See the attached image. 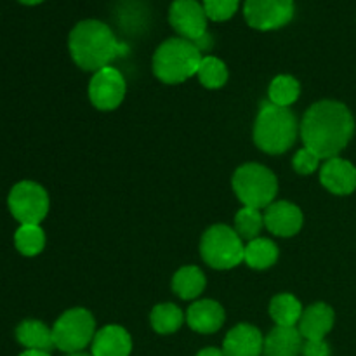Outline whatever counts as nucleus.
I'll return each mask as SVG.
<instances>
[{
	"label": "nucleus",
	"instance_id": "2f4dec72",
	"mask_svg": "<svg viewBox=\"0 0 356 356\" xmlns=\"http://www.w3.org/2000/svg\"><path fill=\"white\" fill-rule=\"evenodd\" d=\"M19 356H51L47 351H37V350H26L24 353H21Z\"/></svg>",
	"mask_w": 356,
	"mask_h": 356
},
{
	"label": "nucleus",
	"instance_id": "a878e982",
	"mask_svg": "<svg viewBox=\"0 0 356 356\" xmlns=\"http://www.w3.org/2000/svg\"><path fill=\"white\" fill-rule=\"evenodd\" d=\"M197 75L204 87H207V89H219L228 80V68L216 56H204L200 66H198Z\"/></svg>",
	"mask_w": 356,
	"mask_h": 356
},
{
	"label": "nucleus",
	"instance_id": "39448f33",
	"mask_svg": "<svg viewBox=\"0 0 356 356\" xmlns=\"http://www.w3.org/2000/svg\"><path fill=\"white\" fill-rule=\"evenodd\" d=\"M233 190L245 207L266 209L278 193L277 176L261 163H243L233 174Z\"/></svg>",
	"mask_w": 356,
	"mask_h": 356
},
{
	"label": "nucleus",
	"instance_id": "7ed1b4c3",
	"mask_svg": "<svg viewBox=\"0 0 356 356\" xmlns=\"http://www.w3.org/2000/svg\"><path fill=\"white\" fill-rule=\"evenodd\" d=\"M299 124L296 115L289 108L264 101L261 103L256 124H254V141L257 148L270 155H282L296 143Z\"/></svg>",
	"mask_w": 356,
	"mask_h": 356
},
{
	"label": "nucleus",
	"instance_id": "473e14b6",
	"mask_svg": "<svg viewBox=\"0 0 356 356\" xmlns=\"http://www.w3.org/2000/svg\"><path fill=\"white\" fill-rule=\"evenodd\" d=\"M21 3H24V6H37V3L44 2V0H19Z\"/></svg>",
	"mask_w": 356,
	"mask_h": 356
},
{
	"label": "nucleus",
	"instance_id": "ddd939ff",
	"mask_svg": "<svg viewBox=\"0 0 356 356\" xmlns=\"http://www.w3.org/2000/svg\"><path fill=\"white\" fill-rule=\"evenodd\" d=\"M320 183L334 195H350L356 190V167L348 160L334 156L322 165Z\"/></svg>",
	"mask_w": 356,
	"mask_h": 356
},
{
	"label": "nucleus",
	"instance_id": "c85d7f7f",
	"mask_svg": "<svg viewBox=\"0 0 356 356\" xmlns=\"http://www.w3.org/2000/svg\"><path fill=\"white\" fill-rule=\"evenodd\" d=\"M318 163H320V156L308 148L299 149V152L294 155V159H292L294 170L298 174H302V176H308V174L315 172V170L318 169Z\"/></svg>",
	"mask_w": 356,
	"mask_h": 356
},
{
	"label": "nucleus",
	"instance_id": "a211bd4d",
	"mask_svg": "<svg viewBox=\"0 0 356 356\" xmlns=\"http://www.w3.org/2000/svg\"><path fill=\"white\" fill-rule=\"evenodd\" d=\"M302 336L298 327H275L264 339V356H299L302 353Z\"/></svg>",
	"mask_w": 356,
	"mask_h": 356
},
{
	"label": "nucleus",
	"instance_id": "423d86ee",
	"mask_svg": "<svg viewBox=\"0 0 356 356\" xmlns=\"http://www.w3.org/2000/svg\"><path fill=\"white\" fill-rule=\"evenodd\" d=\"M200 254L214 270H232L243 261L245 245L235 229L226 225H214L202 236Z\"/></svg>",
	"mask_w": 356,
	"mask_h": 356
},
{
	"label": "nucleus",
	"instance_id": "7c9ffc66",
	"mask_svg": "<svg viewBox=\"0 0 356 356\" xmlns=\"http://www.w3.org/2000/svg\"><path fill=\"white\" fill-rule=\"evenodd\" d=\"M197 356H225V353H222V350H218V348H205Z\"/></svg>",
	"mask_w": 356,
	"mask_h": 356
},
{
	"label": "nucleus",
	"instance_id": "0eeeda50",
	"mask_svg": "<svg viewBox=\"0 0 356 356\" xmlns=\"http://www.w3.org/2000/svg\"><path fill=\"white\" fill-rule=\"evenodd\" d=\"M96 336V320L90 312L73 308L63 313L52 327L54 346L65 353H82Z\"/></svg>",
	"mask_w": 356,
	"mask_h": 356
},
{
	"label": "nucleus",
	"instance_id": "dca6fc26",
	"mask_svg": "<svg viewBox=\"0 0 356 356\" xmlns=\"http://www.w3.org/2000/svg\"><path fill=\"white\" fill-rule=\"evenodd\" d=\"M186 322L195 332L214 334L225 323V309L219 302L212 301V299L197 301L188 308Z\"/></svg>",
	"mask_w": 356,
	"mask_h": 356
},
{
	"label": "nucleus",
	"instance_id": "393cba45",
	"mask_svg": "<svg viewBox=\"0 0 356 356\" xmlns=\"http://www.w3.org/2000/svg\"><path fill=\"white\" fill-rule=\"evenodd\" d=\"M14 243L23 256L33 257L44 250L45 233L40 225H21L14 235Z\"/></svg>",
	"mask_w": 356,
	"mask_h": 356
},
{
	"label": "nucleus",
	"instance_id": "9b49d317",
	"mask_svg": "<svg viewBox=\"0 0 356 356\" xmlns=\"http://www.w3.org/2000/svg\"><path fill=\"white\" fill-rule=\"evenodd\" d=\"M169 21L181 38L193 44L207 35V14L197 0H174L169 10Z\"/></svg>",
	"mask_w": 356,
	"mask_h": 356
},
{
	"label": "nucleus",
	"instance_id": "5701e85b",
	"mask_svg": "<svg viewBox=\"0 0 356 356\" xmlns=\"http://www.w3.org/2000/svg\"><path fill=\"white\" fill-rule=\"evenodd\" d=\"M149 320H152V327L155 329V332L174 334L183 325L184 315L179 306L172 305V302H163V305H156L153 308Z\"/></svg>",
	"mask_w": 356,
	"mask_h": 356
},
{
	"label": "nucleus",
	"instance_id": "aec40b11",
	"mask_svg": "<svg viewBox=\"0 0 356 356\" xmlns=\"http://www.w3.org/2000/svg\"><path fill=\"white\" fill-rule=\"evenodd\" d=\"M302 305L292 294H278L271 299L270 315L278 327H296L302 316Z\"/></svg>",
	"mask_w": 356,
	"mask_h": 356
},
{
	"label": "nucleus",
	"instance_id": "2eb2a0df",
	"mask_svg": "<svg viewBox=\"0 0 356 356\" xmlns=\"http://www.w3.org/2000/svg\"><path fill=\"white\" fill-rule=\"evenodd\" d=\"M334 327V309L325 302H315L302 312L298 329L302 339L322 341Z\"/></svg>",
	"mask_w": 356,
	"mask_h": 356
},
{
	"label": "nucleus",
	"instance_id": "6ab92c4d",
	"mask_svg": "<svg viewBox=\"0 0 356 356\" xmlns=\"http://www.w3.org/2000/svg\"><path fill=\"white\" fill-rule=\"evenodd\" d=\"M16 339L26 350L47 351L49 353L52 348H56L52 329H49L40 320H24V322H21L16 329Z\"/></svg>",
	"mask_w": 356,
	"mask_h": 356
},
{
	"label": "nucleus",
	"instance_id": "f8f14e48",
	"mask_svg": "<svg viewBox=\"0 0 356 356\" xmlns=\"http://www.w3.org/2000/svg\"><path fill=\"white\" fill-rule=\"evenodd\" d=\"M301 209L291 202H273L264 211V226L277 236H294L302 228Z\"/></svg>",
	"mask_w": 356,
	"mask_h": 356
},
{
	"label": "nucleus",
	"instance_id": "72a5a7b5",
	"mask_svg": "<svg viewBox=\"0 0 356 356\" xmlns=\"http://www.w3.org/2000/svg\"><path fill=\"white\" fill-rule=\"evenodd\" d=\"M68 356H92V355H86V353H72V355H68Z\"/></svg>",
	"mask_w": 356,
	"mask_h": 356
},
{
	"label": "nucleus",
	"instance_id": "f257e3e1",
	"mask_svg": "<svg viewBox=\"0 0 356 356\" xmlns=\"http://www.w3.org/2000/svg\"><path fill=\"white\" fill-rule=\"evenodd\" d=\"M355 132V118L339 101H318L305 113L301 122V139L320 160L339 155Z\"/></svg>",
	"mask_w": 356,
	"mask_h": 356
},
{
	"label": "nucleus",
	"instance_id": "6e6552de",
	"mask_svg": "<svg viewBox=\"0 0 356 356\" xmlns=\"http://www.w3.org/2000/svg\"><path fill=\"white\" fill-rule=\"evenodd\" d=\"M7 204L19 225H40L49 212V195L38 183L21 181L10 190Z\"/></svg>",
	"mask_w": 356,
	"mask_h": 356
},
{
	"label": "nucleus",
	"instance_id": "c756f323",
	"mask_svg": "<svg viewBox=\"0 0 356 356\" xmlns=\"http://www.w3.org/2000/svg\"><path fill=\"white\" fill-rule=\"evenodd\" d=\"M302 356H330V348L325 341H305Z\"/></svg>",
	"mask_w": 356,
	"mask_h": 356
},
{
	"label": "nucleus",
	"instance_id": "f3484780",
	"mask_svg": "<svg viewBox=\"0 0 356 356\" xmlns=\"http://www.w3.org/2000/svg\"><path fill=\"white\" fill-rule=\"evenodd\" d=\"M92 356H129L132 351V339L124 327L106 325L94 336Z\"/></svg>",
	"mask_w": 356,
	"mask_h": 356
},
{
	"label": "nucleus",
	"instance_id": "1a4fd4ad",
	"mask_svg": "<svg viewBox=\"0 0 356 356\" xmlns=\"http://www.w3.org/2000/svg\"><path fill=\"white\" fill-rule=\"evenodd\" d=\"M243 16L256 30H277L294 17V0H245Z\"/></svg>",
	"mask_w": 356,
	"mask_h": 356
},
{
	"label": "nucleus",
	"instance_id": "b1692460",
	"mask_svg": "<svg viewBox=\"0 0 356 356\" xmlns=\"http://www.w3.org/2000/svg\"><path fill=\"white\" fill-rule=\"evenodd\" d=\"M299 94H301V86L298 80L291 75H278L275 76L273 82L270 83L268 89V96H270V103L277 104V106L289 108L298 101Z\"/></svg>",
	"mask_w": 356,
	"mask_h": 356
},
{
	"label": "nucleus",
	"instance_id": "cd10ccee",
	"mask_svg": "<svg viewBox=\"0 0 356 356\" xmlns=\"http://www.w3.org/2000/svg\"><path fill=\"white\" fill-rule=\"evenodd\" d=\"M240 0H204V9L209 19L226 21L236 13Z\"/></svg>",
	"mask_w": 356,
	"mask_h": 356
},
{
	"label": "nucleus",
	"instance_id": "9d476101",
	"mask_svg": "<svg viewBox=\"0 0 356 356\" xmlns=\"http://www.w3.org/2000/svg\"><path fill=\"white\" fill-rule=\"evenodd\" d=\"M125 86L124 75L118 72L117 68H106L97 70L92 75L89 83V97L90 103L97 108V110L110 111L120 106V103L125 97Z\"/></svg>",
	"mask_w": 356,
	"mask_h": 356
},
{
	"label": "nucleus",
	"instance_id": "bb28decb",
	"mask_svg": "<svg viewBox=\"0 0 356 356\" xmlns=\"http://www.w3.org/2000/svg\"><path fill=\"white\" fill-rule=\"evenodd\" d=\"M264 226V216L259 209L243 207L235 216V232L245 242L259 238V233Z\"/></svg>",
	"mask_w": 356,
	"mask_h": 356
},
{
	"label": "nucleus",
	"instance_id": "20e7f679",
	"mask_svg": "<svg viewBox=\"0 0 356 356\" xmlns=\"http://www.w3.org/2000/svg\"><path fill=\"white\" fill-rule=\"evenodd\" d=\"M202 51L186 38H169L153 56V73L165 83L186 82L197 75L202 63Z\"/></svg>",
	"mask_w": 356,
	"mask_h": 356
},
{
	"label": "nucleus",
	"instance_id": "f03ea898",
	"mask_svg": "<svg viewBox=\"0 0 356 356\" xmlns=\"http://www.w3.org/2000/svg\"><path fill=\"white\" fill-rule=\"evenodd\" d=\"M68 47L76 66L94 73L129 52L127 45L117 40L110 26L96 19L76 24L70 33Z\"/></svg>",
	"mask_w": 356,
	"mask_h": 356
},
{
	"label": "nucleus",
	"instance_id": "412c9836",
	"mask_svg": "<svg viewBox=\"0 0 356 356\" xmlns=\"http://www.w3.org/2000/svg\"><path fill=\"white\" fill-rule=\"evenodd\" d=\"M205 289V275L197 266H184L174 275L172 291L184 301L198 298Z\"/></svg>",
	"mask_w": 356,
	"mask_h": 356
},
{
	"label": "nucleus",
	"instance_id": "4468645a",
	"mask_svg": "<svg viewBox=\"0 0 356 356\" xmlns=\"http://www.w3.org/2000/svg\"><path fill=\"white\" fill-rule=\"evenodd\" d=\"M263 346L264 339L259 329L249 323H240L226 334L222 353L225 356H261Z\"/></svg>",
	"mask_w": 356,
	"mask_h": 356
},
{
	"label": "nucleus",
	"instance_id": "4be33fe9",
	"mask_svg": "<svg viewBox=\"0 0 356 356\" xmlns=\"http://www.w3.org/2000/svg\"><path fill=\"white\" fill-rule=\"evenodd\" d=\"M278 259V247L270 238H259L250 240L245 245V256L243 261L249 264L252 270H266V268L273 266Z\"/></svg>",
	"mask_w": 356,
	"mask_h": 356
}]
</instances>
